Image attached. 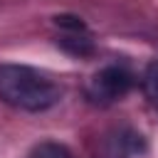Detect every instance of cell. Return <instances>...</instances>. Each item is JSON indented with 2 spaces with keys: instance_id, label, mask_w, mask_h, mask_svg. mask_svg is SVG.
I'll return each instance as SVG.
<instances>
[{
  "instance_id": "277c9868",
  "label": "cell",
  "mask_w": 158,
  "mask_h": 158,
  "mask_svg": "<svg viewBox=\"0 0 158 158\" xmlns=\"http://www.w3.org/2000/svg\"><path fill=\"white\" fill-rule=\"evenodd\" d=\"M143 94L153 109H158V59H153L143 72Z\"/></svg>"
},
{
  "instance_id": "3957f363",
  "label": "cell",
  "mask_w": 158,
  "mask_h": 158,
  "mask_svg": "<svg viewBox=\"0 0 158 158\" xmlns=\"http://www.w3.org/2000/svg\"><path fill=\"white\" fill-rule=\"evenodd\" d=\"M57 44H59L64 52L74 54V57H86V54L94 52V42H91V37H89L86 27L62 30V35L57 37Z\"/></svg>"
},
{
  "instance_id": "7a4b0ae2",
  "label": "cell",
  "mask_w": 158,
  "mask_h": 158,
  "mask_svg": "<svg viewBox=\"0 0 158 158\" xmlns=\"http://www.w3.org/2000/svg\"><path fill=\"white\" fill-rule=\"evenodd\" d=\"M133 86V74L126 69V67H118V64H111V67H104L99 69L94 77H91V84H89V96L99 104H114L118 99H123Z\"/></svg>"
},
{
  "instance_id": "5b68a950",
  "label": "cell",
  "mask_w": 158,
  "mask_h": 158,
  "mask_svg": "<svg viewBox=\"0 0 158 158\" xmlns=\"http://www.w3.org/2000/svg\"><path fill=\"white\" fill-rule=\"evenodd\" d=\"M27 158H72L69 151L62 146V143H54V141H42L37 143Z\"/></svg>"
},
{
  "instance_id": "6da1fadb",
  "label": "cell",
  "mask_w": 158,
  "mask_h": 158,
  "mask_svg": "<svg viewBox=\"0 0 158 158\" xmlns=\"http://www.w3.org/2000/svg\"><path fill=\"white\" fill-rule=\"evenodd\" d=\"M0 99L20 111H47L62 99V89L27 64H0Z\"/></svg>"
}]
</instances>
